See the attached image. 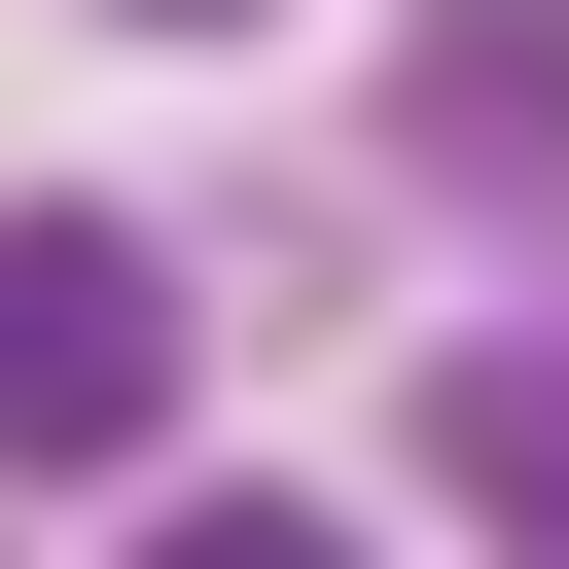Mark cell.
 <instances>
[{
    "label": "cell",
    "mask_w": 569,
    "mask_h": 569,
    "mask_svg": "<svg viewBox=\"0 0 569 569\" xmlns=\"http://www.w3.org/2000/svg\"><path fill=\"white\" fill-rule=\"evenodd\" d=\"M142 569H391V533H356V498H178Z\"/></svg>",
    "instance_id": "4"
},
{
    "label": "cell",
    "mask_w": 569,
    "mask_h": 569,
    "mask_svg": "<svg viewBox=\"0 0 569 569\" xmlns=\"http://www.w3.org/2000/svg\"><path fill=\"white\" fill-rule=\"evenodd\" d=\"M142 36H249V0H142Z\"/></svg>",
    "instance_id": "5"
},
{
    "label": "cell",
    "mask_w": 569,
    "mask_h": 569,
    "mask_svg": "<svg viewBox=\"0 0 569 569\" xmlns=\"http://www.w3.org/2000/svg\"><path fill=\"white\" fill-rule=\"evenodd\" d=\"M391 142H427L462 213L569 249V0H427V36H391Z\"/></svg>",
    "instance_id": "2"
},
{
    "label": "cell",
    "mask_w": 569,
    "mask_h": 569,
    "mask_svg": "<svg viewBox=\"0 0 569 569\" xmlns=\"http://www.w3.org/2000/svg\"><path fill=\"white\" fill-rule=\"evenodd\" d=\"M427 498L462 533H569V320H462L427 356Z\"/></svg>",
    "instance_id": "3"
},
{
    "label": "cell",
    "mask_w": 569,
    "mask_h": 569,
    "mask_svg": "<svg viewBox=\"0 0 569 569\" xmlns=\"http://www.w3.org/2000/svg\"><path fill=\"white\" fill-rule=\"evenodd\" d=\"M178 427V249L142 213H0V462H142Z\"/></svg>",
    "instance_id": "1"
}]
</instances>
